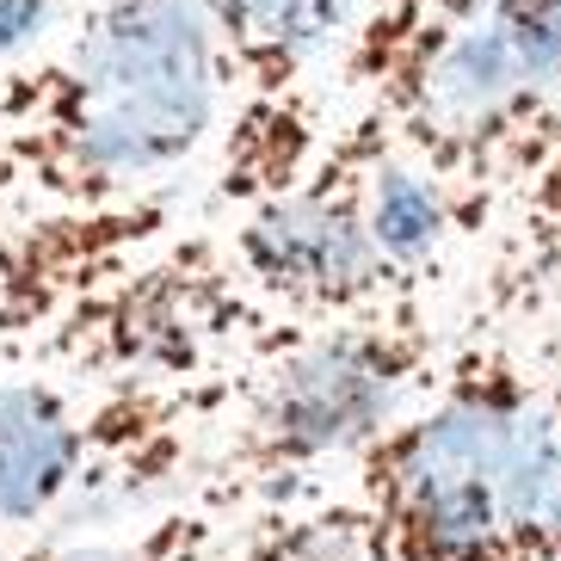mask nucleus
I'll return each mask as SVG.
<instances>
[{"label": "nucleus", "mask_w": 561, "mask_h": 561, "mask_svg": "<svg viewBox=\"0 0 561 561\" xmlns=\"http://www.w3.org/2000/svg\"><path fill=\"white\" fill-rule=\"evenodd\" d=\"M481 7H494V0H364L358 32H352L346 56H340V87L352 93V87L370 81L389 56H401L426 32H445L457 19L481 13Z\"/></svg>", "instance_id": "12"}, {"label": "nucleus", "mask_w": 561, "mask_h": 561, "mask_svg": "<svg viewBox=\"0 0 561 561\" xmlns=\"http://www.w3.org/2000/svg\"><path fill=\"white\" fill-rule=\"evenodd\" d=\"M7 561H56V549L37 543V549H19V556H7Z\"/></svg>", "instance_id": "14"}, {"label": "nucleus", "mask_w": 561, "mask_h": 561, "mask_svg": "<svg viewBox=\"0 0 561 561\" xmlns=\"http://www.w3.org/2000/svg\"><path fill=\"white\" fill-rule=\"evenodd\" d=\"M352 100L382 112L401 149L420 154L457 192L476 234L494 229L506 198L561 136V100L512 37L500 7L426 32L352 87Z\"/></svg>", "instance_id": "4"}, {"label": "nucleus", "mask_w": 561, "mask_h": 561, "mask_svg": "<svg viewBox=\"0 0 561 561\" xmlns=\"http://www.w3.org/2000/svg\"><path fill=\"white\" fill-rule=\"evenodd\" d=\"M445 340L426 297L364 314L284 321L234 370V426L204 476L216 506H272L309 494L333 462H358L445 370Z\"/></svg>", "instance_id": "2"}, {"label": "nucleus", "mask_w": 561, "mask_h": 561, "mask_svg": "<svg viewBox=\"0 0 561 561\" xmlns=\"http://www.w3.org/2000/svg\"><path fill=\"white\" fill-rule=\"evenodd\" d=\"M543 382L500 340L476 333L432 389L352 462V488L377 561H525L518 476Z\"/></svg>", "instance_id": "3"}, {"label": "nucleus", "mask_w": 561, "mask_h": 561, "mask_svg": "<svg viewBox=\"0 0 561 561\" xmlns=\"http://www.w3.org/2000/svg\"><path fill=\"white\" fill-rule=\"evenodd\" d=\"M229 62L204 0H81L50 56L0 81V204H149L222 130Z\"/></svg>", "instance_id": "1"}, {"label": "nucleus", "mask_w": 561, "mask_h": 561, "mask_svg": "<svg viewBox=\"0 0 561 561\" xmlns=\"http://www.w3.org/2000/svg\"><path fill=\"white\" fill-rule=\"evenodd\" d=\"M358 117H364V216H370V234H377L389 272L401 278V290L426 297V284L445 278L450 248L476 241V222L420 154L401 149L396 130L382 124V112L358 105Z\"/></svg>", "instance_id": "8"}, {"label": "nucleus", "mask_w": 561, "mask_h": 561, "mask_svg": "<svg viewBox=\"0 0 561 561\" xmlns=\"http://www.w3.org/2000/svg\"><path fill=\"white\" fill-rule=\"evenodd\" d=\"M358 7L364 0H204L229 62V93H241V105L321 93L314 81L340 68Z\"/></svg>", "instance_id": "7"}, {"label": "nucleus", "mask_w": 561, "mask_h": 561, "mask_svg": "<svg viewBox=\"0 0 561 561\" xmlns=\"http://www.w3.org/2000/svg\"><path fill=\"white\" fill-rule=\"evenodd\" d=\"M222 253L241 290L278 321H333L413 297L389 272L364 216V117L352 112L346 130L328 136L302 180L234 210Z\"/></svg>", "instance_id": "6"}, {"label": "nucleus", "mask_w": 561, "mask_h": 561, "mask_svg": "<svg viewBox=\"0 0 561 561\" xmlns=\"http://www.w3.org/2000/svg\"><path fill=\"white\" fill-rule=\"evenodd\" d=\"M62 7L68 0H0V68L13 62V56L37 50L56 32Z\"/></svg>", "instance_id": "13"}, {"label": "nucleus", "mask_w": 561, "mask_h": 561, "mask_svg": "<svg viewBox=\"0 0 561 561\" xmlns=\"http://www.w3.org/2000/svg\"><path fill=\"white\" fill-rule=\"evenodd\" d=\"M216 561H377L352 494H290L253 512Z\"/></svg>", "instance_id": "10"}, {"label": "nucleus", "mask_w": 561, "mask_h": 561, "mask_svg": "<svg viewBox=\"0 0 561 561\" xmlns=\"http://www.w3.org/2000/svg\"><path fill=\"white\" fill-rule=\"evenodd\" d=\"M518 556L561 561V382H543L525 432L518 476Z\"/></svg>", "instance_id": "11"}, {"label": "nucleus", "mask_w": 561, "mask_h": 561, "mask_svg": "<svg viewBox=\"0 0 561 561\" xmlns=\"http://www.w3.org/2000/svg\"><path fill=\"white\" fill-rule=\"evenodd\" d=\"M506 229H500L494 265H488V297H481L476 328L506 333L512 321H537L561 309V136L549 154L525 173V185L506 198Z\"/></svg>", "instance_id": "9"}, {"label": "nucleus", "mask_w": 561, "mask_h": 561, "mask_svg": "<svg viewBox=\"0 0 561 561\" xmlns=\"http://www.w3.org/2000/svg\"><path fill=\"white\" fill-rule=\"evenodd\" d=\"M234 408V377H124L117 389L0 377V530L44 525L87 488L173 469L185 426Z\"/></svg>", "instance_id": "5"}]
</instances>
